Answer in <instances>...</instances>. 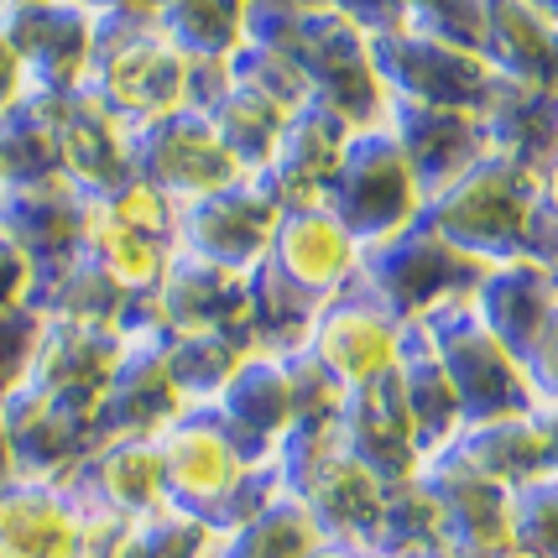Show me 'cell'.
Listing matches in <instances>:
<instances>
[{
  "label": "cell",
  "mask_w": 558,
  "mask_h": 558,
  "mask_svg": "<svg viewBox=\"0 0 558 558\" xmlns=\"http://www.w3.org/2000/svg\"><path fill=\"white\" fill-rule=\"evenodd\" d=\"M5 183H11V178H5V162H0V189H5Z\"/></svg>",
  "instance_id": "91938a15"
},
{
  "label": "cell",
  "mask_w": 558,
  "mask_h": 558,
  "mask_svg": "<svg viewBox=\"0 0 558 558\" xmlns=\"http://www.w3.org/2000/svg\"><path fill=\"white\" fill-rule=\"evenodd\" d=\"M142 329L178 340V335H230L245 344V271L198 262L189 251L172 256L168 277L136 314ZM251 350V344H245Z\"/></svg>",
  "instance_id": "7c38bea8"
},
{
  "label": "cell",
  "mask_w": 558,
  "mask_h": 558,
  "mask_svg": "<svg viewBox=\"0 0 558 558\" xmlns=\"http://www.w3.org/2000/svg\"><path fill=\"white\" fill-rule=\"evenodd\" d=\"M350 136H355V125L340 121L335 110L303 105V110L282 125L277 151H271V162L262 168L271 198H277L282 209H324L335 178H340L344 151H350Z\"/></svg>",
  "instance_id": "ffe728a7"
},
{
  "label": "cell",
  "mask_w": 558,
  "mask_h": 558,
  "mask_svg": "<svg viewBox=\"0 0 558 558\" xmlns=\"http://www.w3.org/2000/svg\"><path fill=\"white\" fill-rule=\"evenodd\" d=\"M204 121L219 131V142L235 151V162L245 172H262L271 162V151H277V136H282V125L292 116H282L277 105L256 95V89H245L241 78L230 73V84H225V95L204 110Z\"/></svg>",
  "instance_id": "74e56055"
},
{
  "label": "cell",
  "mask_w": 558,
  "mask_h": 558,
  "mask_svg": "<svg viewBox=\"0 0 558 558\" xmlns=\"http://www.w3.org/2000/svg\"><path fill=\"white\" fill-rule=\"evenodd\" d=\"M381 543L387 548H444V522H438V507L423 481H408V486L387 490Z\"/></svg>",
  "instance_id": "b9f144b4"
},
{
  "label": "cell",
  "mask_w": 558,
  "mask_h": 558,
  "mask_svg": "<svg viewBox=\"0 0 558 558\" xmlns=\"http://www.w3.org/2000/svg\"><path fill=\"white\" fill-rule=\"evenodd\" d=\"M417 481L434 496L438 522H444V548L454 558H486L511 543V490L475 475L449 449L428 454Z\"/></svg>",
  "instance_id": "d6986e66"
},
{
  "label": "cell",
  "mask_w": 558,
  "mask_h": 558,
  "mask_svg": "<svg viewBox=\"0 0 558 558\" xmlns=\"http://www.w3.org/2000/svg\"><path fill=\"white\" fill-rule=\"evenodd\" d=\"M69 486L84 507L125 522H151L168 511V475H162L157 438H99L69 475Z\"/></svg>",
  "instance_id": "44dd1931"
},
{
  "label": "cell",
  "mask_w": 558,
  "mask_h": 558,
  "mask_svg": "<svg viewBox=\"0 0 558 558\" xmlns=\"http://www.w3.org/2000/svg\"><path fill=\"white\" fill-rule=\"evenodd\" d=\"M423 335L434 340L438 361L454 381L464 423H490V417H517L537 408V391L527 381L522 361L511 355L507 344L486 329V318L475 314L470 292L449 298L444 308H434L428 318H417Z\"/></svg>",
  "instance_id": "8992f818"
},
{
  "label": "cell",
  "mask_w": 558,
  "mask_h": 558,
  "mask_svg": "<svg viewBox=\"0 0 558 558\" xmlns=\"http://www.w3.org/2000/svg\"><path fill=\"white\" fill-rule=\"evenodd\" d=\"M26 95H32V73H26L22 52L11 48V37H5V26H0V116H11Z\"/></svg>",
  "instance_id": "7dc6e473"
},
{
  "label": "cell",
  "mask_w": 558,
  "mask_h": 558,
  "mask_svg": "<svg viewBox=\"0 0 558 558\" xmlns=\"http://www.w3.org/2000/svg\"><path fill=\"white\" fill-rule=\"evenodd\" d=\"M340 444L387 490L417 481V470H423V449H417V434L408 423L397 387H391V376L365 391H350L340 402Z\"/></svg>",
  "instance_id": "484cf974"
},
{
  "label": "cell",
  "mask_w": 558,
  "mask_h": 558,
  "mask_svg": "<svg viewBox=\"0 0 558 558\" xmlns=\"http://www.w3.org/2000/svg\"><path fill=\"white\" fill-rule=\"evenodd\" d=\"M318 543H324V527L314 522V511L292 490H277L262 511L219 533L209 558H308Z\"/></svg>",
  "instance_id": "e575fe53"
},
{
  "label": "cell",
  "mask_w": 558,
  "mask_h": 558,
  "mask_svg": "<svg viewBox=\"0 0 558 558\" xmlns=\"http://www.w3.org/2000/svg\"><path fill=\"white\" fill-rule=\"evenodd\" d=\"M89 11H116V16H157L162 0H84Z\"/></svg>",
  "instance_id": "681fc988"
},
{
  "label": "cell",
  "mask_w": 558,
  "mask_h": 558,
  "mask_svg": "<svg viewBox=\"0 0 558 558\" xmlns=\"http://www.w3.org/2000/svg\"><path fill=\"white\" fill-rule=\"evenodd\" d=\"M371 63L387 89V105H428V110H470L481 116L496 73L475 48H460L449 37L391 26L371 37Z\"/></svg>",
  "instance_id": "52a82bcc"
},
{
  "label": "cell",
  "mask_w": 558,
  "mask_h": 558,
  "mask_svg": "<svg viewBox=\"0 0 558 558\" xmlns=\"http://www.w3.org/2000/svg\"><path fill=\"white\" fill-rule=\"evenodd\" d=\"M355 558H454L449 548H387V543H371L355 548Z\"/></svg>",
  "instance_id": "f907efd6"
},
{
  "label": "cell",
  "mask_w": 558,
  "mask_h": 558,
  "mask_svg": "<svg viewBox=\"0 0 558 558\" xmlns=\"http://www.w3.org/2000/svg\"><path fill=\"white\" fill-rule=\"evenodd\" d=\"M308 558H355V548H344V543H335V537H324Z\"/></svg>",
  "instance_id": "db71d44e"
},
{
  "label": "cell",
  "mask_w": 558,
  "mask_h": 558,
  "mask_svg": "<svg viewBox=\"0 0 558 558\" xmlns=\"http://www.w3.org/2000/svg\"><path fill=\"white\" fill-rule=\"evenodd\" d=\"M245 43H267V48L288 52L314 89V105L335 110L355 131L387 121V89L371 63V32L335 16L324 0L245 11Z\"/></svg>",
  "instance_id": "6da1fadb"
},
{
  "label": "cell",
  "mask_w": 558,
  "mask_h": 558,
  "mask_svg": "<svg viewBox=\"0 0 558 558\" xmlns=\"http://www.w3.org/2000/svg\"><path fill=\"white\" fill-rule=\"evenodd\" d=\"M0 11H5V5H0Z\"/></svg>",
  "instance_id": "6125c7cd"
},
{
  "label": "cell",
  "mask_w": 558,
  "mask_h": 558,
  "mask_svg": "<svg viewBox=\"0 0 558 558\" xmlns=\"http://www.w3.org/2000/svg\"><path fill=\"white\" fill-rule=\"evenodd\" d=\"M537 204H543V209L558 219V157L543 172H537Z\"/></svg>",
  "instance_id": "f5cc1de1"
},
{
  "label": "cell",
  "mask_w": 558,
  "mask_h": 558,
  "mask_svg": "<svg viewBox=\"0 0 558 558\" xmlns=\"http://www.w3.org/2000/svg\"><path fill=\"white\" fill-rule=\"evenodd\" d=\"M262 267H271L303 298L329 303V298H340V292H350L361 282L365 245L350 235V225L329 204L324 209H282Z\"/></svg>",
  "instance_id": "4fadbf2b"
},
{
  "label": "cell",
  "mask_w": 558,
  "mask_h": 558,
  "mask_svg": "<svg viewBox=\"0 0 558 558\" xmlns=\"http://www.w3.org/2000/svg\"><path fill=\"white\" fill-rule=\"evenodd\" d=\"M125 335L131 329H84V324H48L43 318L37 350H32V365H26V387L95 413L116 365H121Z\"/></svg>",
  "instance_id": "7402d4cb"
},
{
  "label": "cell",
  "mask_w": 558,
  "mask_h": 558,
  "mask_svg": "<svg viewBox=\"0 0 558 558\" xmlns=\"http://www.w3.org/2000/svg\"><path fill=\"white\" fill-rule=\"evenodd\" d=\"M52 116V146H58V178L78 194H110L131 178V125L110 116L89 89L73 95H43Z\"/></svg>",
  "instance_id": "e0dca14e"
},
{
  "label": "cell",
  "mask_w": 558,
  "mask_h": 558,
  "mask_svg": "<svg viewBox=\"0 0 558 558\" xmlns=\"http://www.w3.org/2000/svg\"><path fill=\"white\" fill-rule=\"evenodd\" d=\"M37 329L43 318L32 314H0V402L26 381V365H32V350H37Z\"/></svg>",
  "instance_id": "ee69618b"
},
{
  "label": "cell",
  "mask_w": 558,
  "mask_h": 558,
  "mask_svg": "<svg viewBox=\"0 0 558 558\" xmlns=\"http://www.w3.org/2000/svg\"><path fill=\"white\" fill-rule=\"evenodd\" d=\"M324 5L371 37L391 26H417L481 52V32H486V0H324Z\"/></svg>",
  "instance_id": "836d02e7"
},
{
  "label": "cell",
  "mask_w": 558,
  "mask_h": 558,
  "mask_svg": "<svg viewBox=\"0 0 558 558\" xmlns=\"http://www.w3.org/2000/svg\"><path fill=\"white\" fill-rule=\"evenodd\" d=\"M548 271H554V282H558V262H554V267H548Z\"/></svg>",
  "instance_id": "94428289"
},
{
  "label": "cell",
  "mask_w": 558,
  "mask_h": 558,
  "mask_svg": "<svg viewBox=\"0 0 558 558\" xmlns=\"http://www.w3.org/2000/svg\"><path fill=\"white\" fill-rule=\"evenodd\" d=\"M32 282H37L32 262L0 235V314H26L32 308Z\"/></svg>",
  "instance_id": "f6af8a7d"
},
{
  "label": "cell",
  "mask_w": 558,
  "mask_h": 558,
  "mask_svg": "<svg viewBox=\"0 0 558 558\" xmlns=\"http://www.w3.org/2000/svg\"><path fill=\"white\" fill-rule=\"evenodd\" d=\"M84 501L69 481H16L0 490V558H78Z\"/></svg>",
  "instance_id": "4316f807"
},
{
  "label": "cell",
  "mask_w": 558,
  "mask_h": 558,
  "mask_svg": "<svg viewBox=\"0 0 558 558\" xmlns=\"http://www.w3.org/2000/svg\"><path fill=\"white\" fill-rule=\"evenodd\" d=\"M162 355H168V371L178 391H183V402L189 408H215V397L225 391V381L235 376V365L251 350L241 340H230V335H178V340H162Z\"/></svg>",
  "instance_id": "f35d334b"
},
{
  "label": "cell",
  "mask_w": 558,
  "mask_h": 558,
  "mask_svg": "<svg viewBox=\"0 0 558 558\" xmlns=\"http://www.w3.org/2000/svg\"><path fill=\"white\" fill-rule=\"evenodd\" d=\"M522 5H527L533 16H543L548 26H558V0H522Z\"/></svg>",
  "instance_id": "11a10c76"
},
{
  "label": "cell",
  "mask_w": 558,
  "mask_h": 558,
  "mask_svg": "<svg viewBox=\"0 0 558 558\" xmlns=\"http://www.w3.org/2000/svg\"><path fill=\"white\" fill-rule=\"evenodd\" d=\"M537 428H543V449H548V475H558V397H543L533 408Z\"/></svg>",
  "instance_id": "c3c4849f"
},
{
  "label": "cell",
  "mask_w": 558,
  "mask_h": 558,
  "mask_svg": "<svg viewBox=\"0 0 558 558\" xmlns=\"http://www.w3.org/2000/svg\"><path fill=\"white\" fill-rule=\"evenodd\" d=\"M277 215H282V204L271 198L267 178L262 172L241 178L235 189L178 209V251H189L198 262H215V267H230V271H256L267 262Z\"/></svg>",
  "instance_id": "5bb4252c"
},
{
  "label": "cell",
  "mask_w": 558,
  "mask_h": 558,
  "mask_svg": "<svg viewBox=\"0 0 558 558\" xmlns=\"http://www.w3.org/2000/svg\"><path fill=\"white\" fill-rule=\"evenodd\" d=\"M481 58L496 78L558 89V26L533 16L522 0H486V32Z\"/></svg>",
  "instance_id": "1f68e13d"
},
{
  "label": "cell",
  "mask_w": 558,
  "mask_h": 558,
  "mask_svg": "<svg viewBox=\"0 0 558 558\" xmlns=\"http://www.w3.org/2000/svg\"><path fill=\"white\" fill-rule=\"evenodd\" d=\"M470 303L486 318L490 335L507 344L517 361H527L558 308V282L548 267L522 256V262H501V267L481 271V282L470 288Z\"/></svg>",
  "instance_id": "83f0119b"
},
{
  "label": "cell",
  "mask_w": 558,
  "mask_h": 558,
  "mask_svg": "<svg viewBox=\"0 0 558 558\" xmlns=\"http://www.w3.org/2000/svg\"><path fill=\"white\" fill-rule=\"evenodd\" d=\"M0 5H5V11H11V5H37V0H0Z\"/></svg>",
  "instance_id": "680465c9"
},
{
  "label": "cell",
  "mask_w": 558,
  "mask_h": 558,
  "mask_svg": "<svg viewBox=\"0 0 558 558\" xmlns=\"http://www.w3.org/2000/svg\"><path fill=\"white\" fill-rule=\"evenodd\" d=\"M32 314L48 318V324H84V329H136L142 303H131V298L78 251L69 262L37 271V282H32Z\"/></svg>",
  "instance_id": "4dcf8cb0"
},
{
  "label": "cell",
  "mask_w": 558,
  "mask_h": 558,
  "mask_svg": "<svg viewBox=\"0 0 558 558\" xmlns=\"http://www.w3.org/2000/svg\"><path fill=\"white\" fill-rule=\"evenodd\" d=\"M511 543L537 558H558V475H537L511 490Z\"/></svg>",
  "instance_id": "7bdbcfd3"
},
{
  "label": "cell",
  "mask_w": 558,
  "mask_h": 558,
  "mask_svg": "<svg viewBox=\"0 0 558 558\" xmlns=\"http://www.w3.org/2000/svg\"><path fill=\"white\" fill-rule=\"evenodd\" d=\"M537 209V178L507 157L486 151L475 168L454 178L444 194L423 204L417 225H428L444 245H454L475 267H501L527 256V230Z\"/></svg>",
  "instance_id": "5b68a950"
},
{
  "label": "cell",
  "mask_w": 558,
  "mask_h": 558,
  "mask_svg": "<svg viewBox=\"0 0 558 558\" xmlns=\"http://www.w3.org/2000/svg\"><path fill=\"white\" fill-rule=\"evenodd\" d=\"M189 413L183 391L172 381L162 340L151 329H131L121 350V365L95 408V438H157Z\"/></svg>",
  "instance_id": "2e32d148"
},
{
  "label": "cell",
  "mask_w": 558,
  "mask_h": 558,
  "mask_svg": "<svg viewBox=\"0 0 558 558\" xmlns=\"http://www.w3.org/2000/svg\"><path fill=\"white\" fill-rule=\"evenodd\" d=\"M271 464H277L282 490H292L303 507L314 511V522L324 527V537H335L344 548L381 543L387 486L340 444V417L298 423V428L277 444Z\"/></svg>",
  "instance_id": "277c9868"
},
{
  "label": "cell",
  "mask_w": 558,
  "mask_h": 558,
  "mask_svg": "<svg viewBox=\"0 0 558 558\" xmlns=\"http://www.w3.org/2000/svg\"><path fill=\"white\" fill-rule=\"evenodd\" d=\"M11 48L32 73V95H73L84 89L95 52V11L84 0H37L0 11Z\"/></svg>",
  "instance_id": "9a60e30c"
},
{
  "label": "cell",
  "mask_w": 558,
  "mask_h": 558,
  "mask_svg": "<svg viewBox=\"0 0 558 558\" xmlns=\"http://www.w3.org/2000/svg\"><path fill=\"white\" fill-rule=\"evenodd\" d=\"M318 303L288 288L271 267L245 271V344L262 355H292L303 350L308 329H314Z\"/></svg>",
  "instance_id": "d590c367"
},
{
  "label": "cell",
  "mask_w": 558,
  "mask_h": 558,
  "mask_svg": "<svg viewBox=\"0 0 558 558\" xmlns=\"http://www.w3.org/2000/svg\"><path fill=\"white\" fill-rule=\"evenodd\" d=\"M387 125L408 157V168H413L417 189H423V204L486 157V131H481V116H470V110L387 105Z\"/></svg>",
  "instance_id": "603a6c76"
},
{
  "label": "cell",
  "mask_w": 558,
  "mask_h": 558,
  "mask_svg": "<svg viewBox=\"0 0 558 558\" xmlns=\"http://www.w3.org/2000/svg\"><path fill=\"white\" fill-rule=\"evenodd\" d=\"M0 162L11 183L58 178V146H52V116L43 95H26L11 116H0Z\"/></svg>",
  "instance_id": "ab89813d"
},
{
  "label": "cell",
  "mask_w": 558,
  "mask_h": 558,
  "mask_svg": "<svg viewBox=\"0 0 558 558\" xmlns=\"http://www.w3.org/2000/svg\"><path fill=\"white\" fill-rule=\"evenodd\" d=\"M475 282H481V267L464 262L454 245L438 241L428 225H408L402 235L371 245L361 271V288L402 324L428 318L449 298H464Z\"/></svg>",
  "instance_id": "30bf717a"
},
{
  "label": "cell",
  "mask_w": 558,
  "mask_h": 558,
  "mask_svg": "<svg viewBox=\"0 0 558 558\" xmlns=\"http://www.w3.org/2000/svg\"><path fill=\"white\" fill-rule=\"evenodd\" d=\"M22 481V464H16V449H11V434H5V417H0V490H11Z\"/></svg>",
  "instance_id": "816d5d0a"
},
{
  "label": "cell",
  "mask_w": 558,
  "mask_h": 558,
  "mask_svg": "<svg viewBox=\"0 0 558 558\" xmlns=\"http://www.w3.org/2000/svg\"><path fill=\"white\" fill-rule=\"evenodd\" d=\"M486 558H537V554L522 548V543H507V548H496V554H486Z\"/></svg>",
  "instance_id": "9f6ffc18"
},
{
  "label": "cell",
  "mask_w": 558,
  "mask_h": 558,
  "mask_svg": "<svg viewBox=\"0 0 558 558\" xmlns=\"http://www.w3.org/2000/svg\"><path fill=\"white\" fill-rule=\"evenodd\" d=\"M329 209L350 225V235L371 251V245L402 235L408 225L423 215V189H417L413 168L402 157V146L391 136L387 121L361 125L350 136V151L340 162V178L329 189Z\"/></svg>",
  "instance_id": "ba28073f"
},
{
  "label": "cell",
  "mask_w": 558,
  "mask_h": 558,
  "mask_svg": "<svg viewBox=\"0 0 558 558\" xmlns=\"http://www.w3.org/2000/svg\"><path fill=\"white\" fill-rule=\"evenodd\" d=\"M230 73L241 78L245 89H256L267 105H277L282 116H298L303 105H314V89H308L303 69L292 63L288 52L267 48V43H245V48L230 58Z\"/></svg>",
  "instance_id": "60d3db41"
},
{
  "label": "cell",
  "mask_w": 558,
  "mask_h": 558,
  "mask_svg": "<svg viewBox=\"0 0 558 558\" xmlns=\"http://www.w3.org/2000/svg\"><path fill=\"white\" fill-rule=\"evenodd\" d=\"M449 454L470 464L475 475L496 481L501 490H522L527 481L548 475V449H543V428L533 413L517 417H490V423H464Z\"/></svg>",
  "instance_id": "d6a6232c"
},
{
  "label": "cell",
  "mask_w": 558,
  "mask_h": 558,
  "mask_svg": "<svg viewBox=\"0 0 558 558\" xmlns=\"http://www.w3.org/2000/svg\"><path fill=\"white\" fill-rule=\"evenodd\" d=\"M481 131H486V151L537 178L558 157V89L496 78L481 105Z\"/></svg>",
  "instance_id": "f1b7e54d"
},
{
  "label": "cell",
  "mask_w": 558,
  "mask_h": 558,
  "mask_svg": "<svg viewBox=\"0 0 558 558\" xmlns=\"http://www.w3.org/2000/svg\"><path fill=\"white\" fill-rule=\"evenodd\" d=\"M78 251L95 262L131 303H146L157 282L168 277L178 245L142 230L136 219H125L110 194H84V219H78Z\"/></svg>",
  "instance_id": "cb8c5ba5"
},
{
  "label": "cell",
  "mask_w": 558,
  "mask_h": 558,
  "mask_svg": "<svg viewBox=\"0 0 558 558\" xmlns=\"http://www.w3.org/2000/svg\"><path fill=\"white\" fill-rule=\"evenodd\" d=\"M245 11H256V5H314V0H241Z\"/></svg>",
  "instance_id": "6f0895ef"
},
{
  "label": "cell",
  "mask_w": 558,
  "mask_h": 558,
  "mask_svg": "<svg viewBox=\"0 0 558 558\" xmlns=\"http://www.w3.org/2000/svg\"><path fill=\"white\" fill-rule=\"evenodd\" d=\"M157 449L168 475V507L204 522L215 537L245 522L251 511H262L282 490L277 464L251 460L215 408H189L172 428L157 434Z\"/></svg>",
  "instance_id": "7a4b0ae2"
},
{
  "label": "cell",
  "mask_w": 558,
  "mask_h": 558,
  "mask_svg": "<svg viewBox=\"0 0 558 558\" xmlns=\"http://www.w3.org/2000/svg\"><path fill=\"white\" fill-rule=\"evenodd\" d=\"M131 178H142L146 189L189 209L198 198H215L235 189L241 178H256L235 162V151L219 142V131L194 110H178L168 121H151L131 131Z\"/></svg>",
  "instance_id": "9c48e42d"
},
{
  "label": "cell",
  "mask_w": 558,
  "mask_h": 558,
  "mask_svg": "<svg viewBox=\"0 0 558 558\" xmlns=\"http://www.w3.org/2000/svg\"><path fill=\"white\" fill-rule=\"evenodd\" d=\"M0 417H5V434H11V449H16L26 481H69L84 464V454L99 444L89 408H73V402L48 397L26 381L0 402Z\"/></svg>",
  "instance_id": "ac0fdd59"
},
{
  "label": "cell",
  "mask_w": 558,
  "mask_h": 558,
  "mask_svg": "<svg viewBox=\"0 0 558 558\" xmlns=\"http://www.w3.org/2000/svg\"><path fill=\"white\" fill-rule=\"evenodd\" d=\"M157 26L168 32L178 52L194 63H230L245 48V5L241 0H162Z\"/></svg>",
  "instance_id": "8d00e7d4"
},
{
  "label": "cell",
  "mask_w": 558,
  "mask_h": 558,
  "mask_svg": "<svg viewBox=\"0 0 558 558\" xmlns=\"http://www.w3.org/2000/svg\"><path fill=\"white\" fill-rule=\"evenodd\" d=\"M78 219H84V194L63 178H32L0 189V235L32 262V271L78 256Z\"/></svg>",
  "instance_id": "d4e9b609"
},
{
  "label": "cell",
  "mask_w": 558,
  "mask_h": 558,
  "mask_svg": "<svg viewBox=\"0 0 558 558\" xmlns=\"http://www.w3.org/2000/svg\"><path fill=\"white\" fill-rule=\"evenodd\" d=\"M402 335L408 324L391 318L371 292L355 282L350 292L318 303L314 329L303 340V355L324 371V381L350 397V391H365L376 381H387L397 371V355H402Z\"/></svg>",
  "instance_id": "8fae6325"
},
{
  "label": "cell",
  "mask_w": 558,
  "mask_h": 558,
  "mask_svg": "<svg viewBox=\"0 0 558 558\" xmlns=\"http://www.w3.org/2000/svg\"><path fill=\"white\" fill-rule=\"evenodd\" d=\"M522 371H527V381H533L537 402H543V397H558V308H554V318H548V329H543V340L533 344V355L522 361Z\"/></svg>",
  "instance_id": "bcb514c9"
},
{
  "label": "cell",
  "mask_w": 558,
  "mask_h": 558,
  "mask_svg": "<svg viewBox=\"0 0 558 558\" xmlns=\"http://www.w3.org/2000/svg\"><path fill=\"white\" fill-rule=\"evenodd\" d=\"M391 387H397L402 408H408V423H413L423 460L454 444V434L464 428V413H460L454 381H449V371L438 361L434 340L423 335V324H408L402 355H397V371H391Z\"/></svg>",
  "instance_id": "f546056e"
},
{
  "label": "cell",
  "mask_w": 558,
  "mask_h": 558,
  "mask_svg": "<svg viewBox=\"0 0 558 558\" xmlns=\"http://www.w3.org/2000/svg\"><path fill=\"white\" fill-rule=\"evenodd\" d=\"M189 73H194V58L178 52L157 16L95 11V52H89L84 89L131 131L189 110Z\"/></svg>",
  "instance_id": "3957f363"
}]
</instances>
